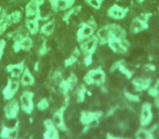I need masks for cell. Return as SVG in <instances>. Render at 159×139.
Instances as JSON below:
<instances>
[{"label":"cell","mask_w":159,"mask_h":139,"mask_svg":"<svg viewBox=\"0 0 159 139\" xmlns=\"http://www.w3.org/2000/svg\"><path fill=\"white\" fill-rule=\"evenodd\" d=\"M97 42L98 40L96 37H89L85 40H82L81 41V50L85 54H91L97 47Z\"/></svg>","instance_id":"11"},{"label":"cell","mask_w":159,"mask_h":139,"mask_svg":"<svg viewBox=\"0 0 159 139\" xmlns=\"http://www.w3.org/2000/svg\"><path fill=\"white\" fill-rule=\"evenodd\" d=\"M20 84L22 85L23 87L33 86V85L35 84V78H34L33 74L30 71V68L26 67V66H25L22 75L20 76Z\"/></svg>","instance_id":"19"},{"label":"cell","mask_w":159,"mask_h":139,"mask_svg":"<svg viewBox=\"0 0 159 139\" xmlns=\"http://www.w3.org/2000/svg\"><path fill=\"white\" fill-rule=\"evenodd\" d=\"M34 93L32 91H24L22 95L20 96V108L22 111L26 114H31L34 110V102H33Z\"/></svg>","instance_id":"3"},{"label":"cell","mask_w":159,"mask_h":139,"mask_svg":"<svg viewBox=\"0 0 159 139\" xmlns=\"http://www.w3.org/2000/svg\"><path fill=\"white\" fill-rule=\"evenodd\" d=\"M20 103L16 99L12 98V99L8 100V103L3 108V112H5V116L8 119H16L20 112Z\"/></svg>","instance_id":"4"},{"label":"cell","mask_w":159,"mask_h":139,"mask_svg":"<svg viewBox=\"0 0 159 139\" xmlns=\"http://www.w3.org/2000/svg\"><path fill=\"white\" fill-rule=\"evenodd\" d=\"M6 46H7V41H6L5 39H1V38H0V60L2 59V57H3Z\"/></svg>","instance_id":"29"},{"label":"cell","mask_w":159,"mask_h":139,"mask_svg":"<svg viewBox=\"0 0 159 139\" xmlns=\"http://www.w3.org/2000/svg\"><path fill=\"white\" fill-rule=\"evenodd\" d=\"M33 46H34L33 39H32L29 35H26L25 37L21 38V39L14 40L13 50H14V52H20V51H30Z\"/></svg>","instance_id":"6"},{"label":"cell","mask_w":159,"mask_h":139,"mask_svg":"<svg viewBox=\"0 0 159 139\" xmlns=\"http://www.w3.org/2000/svg\"><path fill=\"white\" fill-rule=\"evenodd\" d=\"M45 3V0H30L25 6L26 18H38L40 20V6Z\"/></svg>","instance_id":"2"},{"label":"cell","mask_w":159,"mask_h":139,"mask_svg":"<svg viewBox=\"0 0 159 139\" xmlns=\"http://www.w3.org/2000/svg\"><path fill=\"white\" fill-rule=\"evenodd\" d=\"M146 26H147V22L144 21L143 19H141L139 16H137V18H135L134 20L131 22L130 31L132 34H137L143 31V29H145Z\"/></svg>","instance_id":"20"},{"label":"cell","mask_w":159,"mask_h":139,"mask_svg":"<svg viewBox=\"0 0 159 139\" xmlns=\"http://www.w3.org/2000/svg\"><path fill=\"white\" fill-rule=\"evenodd\" d=\"M55 28H56V23L53 20H51V21H48V22L45 23V24L39 28V32L43 34V35L49 36L55 32Z\"/></svg>","instance_id":"23"},{"label":"cell","mask_w":159,"mask_h":139,"mask_svg":"<svg viewBox=\"0 0 159 139\" xmlns=\"http://www.w3.org/2000/svg\"><path fill=\"white\" fill-rule=\"evenodd\" d=\"M107 15L111 19H116V20H122L123 18H125L126 15V9H124L123 7H120L118 5H113L109 8Z\"/></svg>","instance_id":"12"},{"label":"cell","mask_w":159,"mask_h":139,"mask_svg":"<svg viewBox=\"0 0 159 139\" xmlns=\"http://www.w3.org/2000/svg\"><path fill=\"white\" fill-rule=\"evenodd\" d=\"M20 78L16 77H11L8 80L7 86L5 87V89L2 90L3 99L5 100H10L12 98H14V96L16 95V93L20 89Z\"/></svg>","instance_id":"1"},{"label":"cell","mask_w":159,"mask_h":139,"mask_svg":"<svg viewBox=\"0 0 159 139\" xmlns=\"http://www.w3.org/2000/svg\"><path fill=\"white\" fill-rule=\"evenodd\" d=\"M108 26L110 28L112 38H117V39H124L125 38L126 32L124 31L123 27H121L118 24H108Z\"/></svg>","instance_id":"22"},{"label":"cell","mask_w":159,"mask_h":139,"mask_svg":"<svg viewBox=\"0 0 159 139\" xmlns=\"http://www.w3.org/2000/svg\"><path fill=\"white\" fill-rule=\"evenodd\" d=\"M109 47L112 49L113 52L117 53H124L129 48V42L124 39H117V38H111L108 41Z\"/></svg>","instance_id":"7"},{"label":"cell","mask_w":159,"mask_h":139,"mask_svg":"<svg viewBox=\"0 0 159 139\" xmlns=\"http://www.w3.org/2000/svg\"><path fill=\"white\" fill-rule=\"evenodd\" d=\"M44 125L46 127V132L44 134V138L46 139H56L59 137V134H58V129L57 127L53 124L52 119H46L44 122Z\"/></svg>","instance_id":"14"},{"label":"cell","mask_w":159,"mask_h":139,"mask_svg":"<svg viewBox=\"0 0 159 139\" xmlns=\"http://www.w3.org/2000/svg\"><path fill=\"white\" fill-rule=\"evenodd\" d=\"M9 26L10 23L8 20V13L6 11H1V13H0V36L6 33Z\"/></svg>","instance_id":"24"},{"label":"cell","mask_w":159,"mask_h":139,"mask_svg":"<svg viewBox=\"0 0 159 139\" xmlns=\"http://www.w3.org/2000/svg\"><path fill=\"white\" fill-rule=\"evenodd\" d=\"M19 136V124L16 123L13 127H7L3 126L1 132H0V137L6 139H16Z\"/></svg>","instance_id":"17"},{"label":"cell","mask_w":159,"mask_h":139,"mask_svg":"<svg viewBox=\"0 0 159 139\" xmlns=\"http://www.w3.org/2000/svg\"><path fill=\"white\" fill-rule=\"evenodd\" d=\"M95 27L94 25H92L91 23H85L82 26L80 27V29L77 31V40L79 41H82V40H85L87 38L92 37L94 34V31H95Z\"/></svg>","instance_id":"9"},{"label":"cell","mask_w":159,"mask_h":139,"mask_svg":"<svg viewBox=\"0 0 159 139\" xmlns=\"http://www.w3.org/2000/svg\"><path fill=\"white\" fill-rule=\"evenodd\" d=\"M53 11H66L73 6L75 0H48Z\"/></svg>","instance_id":"8"},{"label":"cell","mask_w":159,"mask_h":139,"mask_svg":"<svg viewBox=\"0 0 159 139\" xmlns=\"http://www.w3.org/2000/svg\"><path fill=\"white\" fill-rule=\"evenodd\" d=\"M96 38H97V40L102 45V44H108L109 40L112 38L110 28H109L108 25H105V26L100 27V28L98 29L97 33H96Z\"/></svg>","instance_id":"15"},{"label":"cell","mask_w":159,"mask_h":139,"mask_svg":"<svg viewBox=\"0 0 159 139\" xmlns=\"http://www.w3.org/2000/svg\"><path fill=\"white\" fill-rule=\"evenodd\" d=\"M135 137L137 139H149V138H152L154 135L152 134V132L147 129H139L135 134Z\"/></svg>","instance_id":"26"},{"label":"cell","mask_w":159,"mask_h":139,"mask_svg":"<svg viewBox=\"0 0 159 139\" xmlns=\"http://www.w3.org/2000/svg\"><path fill=\"white\" fill-rule=\"evenodd\" d=\"M86 2L95 10H99L102 8V0H86Z\"/></svg>","instance_id":"28"},{"label":"cell","mask_w":159,"mask_h":139,"mask_svg":"<svg viewBox=\"0 0 159 139\" xmlns=\"http://www.w3.org/2000/svg\"><path fill=\"white\" fill-rule=\"evenodd\" d=\"M150 83H152V78L150 77H136L133 80L132 84L134 86V89L137 91L145 90V89L149 88Z\"/></svg>","instance_id":"18"},{"label":"cell","mask_w":159,"mask_h":139,"mask_svg":"<svg viewBox=\"0 0 159 139\" xmlns=\"http://www.w3.org/2000/svg\"><path fill=\"white\" fill-rule=\"evenodd\" d=\"M36 106H37V109L39 111H45V110H47V109H48L49 101L47 100V98H42V99L37 102Z\"/></svg>","instance_id":"27"},{"label":"cell","mask_w":159,"mask_h":139,"mask_svg":"<svg viewBox=\"0 0 159 139\" xmlns=\"http://www.w3.org/2000/svg\"><path fill=\"white\" fill-rule=\"evenodd\" d=\"M52 122L55 124V126L59 129L63 130L66 129V126H64V114H63V109H59L53 113L52 116Z\"/></svg>","instance_id":"21"},{"label":"cell","mask_w":159,"mask_h":139,"mask_svg":"<svg viewBox=\"0 0 159 139\" xmlns=\"http://www.w3.org/2000/svg\"><path fill=\"white\" fill-rule=\"evenodd\" d=\"M39 19L38 18H27L25 21V27L29 34L31 35H37L39 32Z\"/></svg>","instance_id":"16"},{"label":"cell","mask_w":159,"mask_h":139,"mask_svg":"<svg viewBox=\"0 0 159 139\" xmlns=\"http://www.w3.org/2000/svg\"><path fill=\"white\" fill-rule=\"evenodd\" d=\"M85 82L89 85H102L105 82V73L100 68H95L92 70L85 75Z\"/></svg>","instance_id":"5"},{"label":"cell","mask_w":159,"mask_h":139,"mask_svg":"<svg viewBox=\"0 0 159 139\" xmlns=\"http://www.w3.org/2000/svg\"><path fill=\"white\" fill-rule=\"evenodd\" d=\"M152 119V106L148 102L144 103L141 108V115H139V123L142 125L146 126L150 123Z\"/></svg>","instance_id":"10"},{"label":"cell","mask_w":159,"mask_h":139,"mask_svg":"<svg viewBox=\"0 0 159 139\" xmlns=\"http://www.w3.org/2000/svg\"><path fill=\"white\" fill-rule=\"evenodd\" d=\"M8 20H9L10 25L18 24V23H20L21 20H22V13H21V11H19V10L12 11L11 13L8 14Z\"/></svg>","instance_id":"25"},{"label":"cell","mask_w":159,"mask_h":139,"mask_svg":"<svg viewBox=\"0 0 159 139\" xmlns=\"http://www.w3.org/2000/svg\"><path fill=\"white\" fill-rule=\"evenodd\" d=\"M25 68V62L21 61L19 63H14V64H9L7 66V72L10 73L11 77H16L20 78V76L22 75L23 71Z\"/></svg>","instance_id":"13"}]
</instances>
